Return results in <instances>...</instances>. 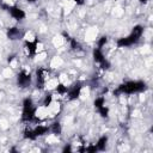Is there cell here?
Instances as JSON below:
<instances>
[{
  "instance_id": "12",
  "label": "cell",
  "mask_w": 153,
  "mask_h": 153,
  "mask_svg": "<svg viewBox=\"0 0 153 153\" xmlns=\"http://www.w3.org/2000/svg\"><path fill=\"white\" fill-rule=\"evenodd\" d=\"M106 143H108V136L106 135H103V136H100L98 139V141H97V143L94 146H96L97 151H104L105 147H106Z\"/></svg>"
},
{
  "instance_id": "19",
  "label": "cell",
  "mask_w": 153,
  "mask_h": 153,
  "mask_svg": "<svg viewBox=\"0 0 153 153\" xmlns=\"http://www.w3.org/2000/svg\"><path fill=\"white\" fill-rule=\"evenodd\" d=\"M106 41H108V38L105 37V36H103V37H100V39L97 42V48H103V45L106 43Z\"/></svg>"
},
{
  "instance_id": "15",
  "label": "cell",
  "mask_w": 153,
  "mask_h": 153,
  "mask_svg": "<svg viewBox=\"0 0 153 153\" xmlns=\"http://www.w3.org/2000/svg\"><path fill=\"white\" fill-rule=\"evenodd\" d=\"M93 105H94L96 109H99V108H102L103 105H105V99H104V97H98V98H96L94 102H93Z\"/></svg>"
},
{
  "instance_id": "7",
  "label": "cell",
  "mask_w": 153,
  "mask_h": 153,
  "mask_svg": "<svg viewBox=\"0 0 153 153\" xmlns=\"http://www.w3.org/2000/svg\"><path fill=\"white\" fill-rule=\"evenodd\" d=\"M81 88H82V85L81 84H74L73 86L68 87V91H67V96H68V99L69 100H74L76 98H79L80 93H81Z\"/></svg>"
},
{
  "instance_id": "16",
  "label": "cell",
  "mask_w": 153,
  "mask_h": 153,
  "mask_svg": "<svg viewBox=\"0 0 153 153\" xmlns=\"http://www.w3.org/2000/svg\"><path fill=\"white\" fill-rule=\"evenodd\" d=\"M56 91H57V93H60V94H66L67 91H68V87L65 86L63 84H59L57 87H56Z\"/></svg>"
},
{
  "instance_id": "9",
  "label": "cell",
  "mask_w": 153,
  "mask_h": 153,
  "mask_svg": "<svg viewBox=\"0 0 153 153\" xmlns=\"http://www.w3.org/2000/svg\"><path fill=\"white\" fill-rule=\"evenodd\" d=\"M25 47L30 55H35L37 51V41L36 39H26Z\"/></svg>"
},
{
  "instance_id": "22",
  "label": "cell",
  "mask_w": 153,
  "mask_h": 153,
  "mask_svg": "<svg viewBox=\"0 0 153 153\" xmlns=\"http://www.w3.org/2000/svg\"><path fill=\"white\" fill-rule=\"evenodd\" d=\"M139 1H140V2H143V4H146V2H148L149 0H139Z\"/></svg>"
},
{
  "instance_id": "6",
  "label": "cell",
  "mask_w": 153,
  "mask_h": 153,
  "mask_svg": "<svg viewBox=\"0 0 153 153\" xmlns=\"http://www.w3.org/2000/svg\"><path fill=\"white\" fill-rule=\"evenodd\" d=\"M31 80H32L31 75H30L29 73L24 72V71H23V72H19L18 75H17V84H18V86L22 87V88L27 87V86L31 84Z\"/></svg>"
},
{
  "instance_id": "2",
  "label": "cell",
  "mask_w": 153,
  "mask_h": 153,
  "mask_svg": "<svg viewBox=\"0 0 153 153\" xmlns=\"http://www.w3.org/2000/svg\"><path fill=\"white\" fill-rule=\"evenodd\" d=\"M143 35V26L142 25H136L133 27L131 32L127 36V37H122L117 41V47L120 48H127L130 47L135 43H137L140 41V38Z\"/></svg>"
},
{
  "instance_id": "21",
  "label": "cell",
  "mask_w": 153,
  "mask_h": 153,
  "mask_svg": "<svg viewBox=\"0 0 153 153\" xmlns=\"http://www.w3.org/2000/svg\"><path fill=\"white\" fill-rule=\"evenodd\" d=\"M73 1H74V2H76L78 5H81V4H84L86 0H73Z\"/></svg>"
},
{
  "instance_id": "5",
  "label": "cell",
  "mask_w": 153,
  "mask_h": 153,
  "mask_svg": "<svg viewBox=\"0 0 153 153\" xmlns=\"http://www.w3.org/2000/svg\"><path fill=\"white\" fill-rule=\"evenodd\" d=\"M92 55H93V60H94L97 63H99L102 68H109L110 63H109L108 60L105 59L104 53H103V50H102L100 48H94L93 51H92Z\"/></svg>"
},
{
  "instance_id": "23",
  "label": "cell",
  "mask_w": 153,
  "mask_h": 153,
  "mask_svg": "<svg viewBox=\"0 0 153 153\" xmlns=\"http://www.w3.org/2000/svg\"><path fill=\"white\" fill-rule=\"evenodd\" d=\"M26 1H27V2H31V4H32V2H35L36 0H26Z\"/></svg>"
},
{
  "instance_id": "4",
  "label": "cell",
  "mask_w": 153,
  "mask_h": 153,
  "mask_svg": "<svg viewBox=\"0 0 153 153\" xmlns=\"http://www.w3.org/2000/svg\"><path fill=\"white\" fill-rule=\"evenodd\" d=\"M1 7H2L5 11H7V12L10 13V16H11L13 19H16V20H23V19H25V17H26L25 11H24L23 8H20V7H18V6H16V5L1 4Z\"/></svg>"
},
{
  "instance_id": "18",
  "label": "cell",
  "mask_w": 153,
  "mask_h": 153,
  "mask_svg": "<svg viewBox=\"0 0 153 153\" xmlns=\"http://www.w3.org/2000/svg\"><path fill=\"white\" fill-rule=\"evenodd\" d=\"M51 102H53V96H51V94H47V96H45V98H44L43 105H44V106H50Z\"/></svg>"
},
{
  "instance_id": "3",
  "label": "cell",
  "mask_w": 153,
  "mask_h": 153,
  "mask_svg": "<svg viewBox=\"0 0 153 153\" xmlns=\"http://www.w3.org/2000/svg\"><path fill=\"white\" fill-rule=\"evenodd\" d=\"M36 106L31 98H25L23 100V111H22V121L30 123L36 118Z\"/></svg>"
},
{
  "instance_id": "11",
  "label": "cell",
  "mask_w": 153,
  "mask_h": 153,
  "mask_svg": "<svg viewBox=\"0 0 153 153\" xmlns=\"http://www.w3.org/2000/svg\"><path fill=\"white\" fill-rule=\"evenodd\" d=\"M6 35H7V37L10 39H17V38L20 37L22 32H20V29L19 27H16L14 26V27H10L7 30V32H6Z\"/></svg>"
},
{
  "instance_id": "13",
  "label": "cell",
  "mask_w": 153,
  "mask_h": 153,
  "mask_svg": "<svg viewBox=\"0 0 153 153\" xmlns=\"http://www.w3.org/2000/svg\"><path fill=\"white\" fill-rule=\"evenodd\" d=\"M49 130L53 131L54 134H61V131H62V127H61V124H60L59 122H54V123L49 127Z\"/></svg>"
},
{
  "instance_id": "1",
  "label": "cell",
  "mask_w": 153,
  "mask_h": 153,
  "mask_svg": "<svg viewBox=\"0 0 153 153\" xmlns=\"http://www.w3.org/2000/svg\"><path fill=\"white\" fill-rule=\"evenodd\" d=\"M147 88L146 82L141 80H130L121 84L116 91H114V94H134L143 92Z\"/></svg>"
},
{
  "instance_id": "10",
  "label": "cell",
  "mask_w": 153,
  "mask_h": 153,
  "mask_svg": "<svg viewBox=\"0 0 153 153\" xmlns=\"http://www.w3.org/2000/svg\"><path fill=\"white\" fill-rule=\"evenodd\" d=\"M32 130H33L36 137H38V136H43V135H45V134L49 131V127L43 126V124H38V126H36L35 128H32Z\"/></svg>"
},
{
  "instance_id": "14",
  "label": "cell",
  "mask_w": 153,
  "mask_h": 153,
  "mask_svg": "<svg viewBox=\"0 0 153 153\" xmlns=\"http://www.w3.org/2000/svg\"><path fill=\"white\" fill-rule=\"evenodd\" d=\"M24 137H25V139H27V140H31V141L37 139L32 129H25V130H24Z\"/></svg>"
},
{
  "instance_id": "8",
  "label": "cell",
  "mask_w": 153,
  "mask_h": 153,
  "mask_svg": "<svg viewBox=\"0 0 153 153\" xmlns=\"http://www.w3.org/2000/svg\"><path fill=\"white\" fill-rule=\"evenodd\" d=\"M36 79H37V87H43L44 84H45V71L43 68L37 69Z\"/></svg>"
},
{
  "instance_id": "17",
  "label": "cell",
  "mask_w": 153,
  "mask_h": 153,
  "mask_svg": "<svg viewBox=\"0 0 153 153\" xmlns=\"http://www.w3.org/2000/svg\"><path fill=\"white\" fill-rule=\"evenodd\" d=\"M98 110V112L100 114V116H103V117H106L108 115H109V109L105 106V105H103L102 108H99V109H97Z\"/></svg>"
},
{
  "instance_id": "20",
  "label": "cell",
  "mask_w": 153,
  "mask_h": 153,
  "mask_svg": "<svg viewBox=\"0 0 153 153\" xmlns=\"http://www.w3.org/2000/svg\"><path fill=\"white\" fill-rule=\"evenodd\" d=\"M71 47H72L73 49H78L80 45H79V43H78V41H76V39L72 38V39H71Z\"/></svg>"
}]
</instances>
